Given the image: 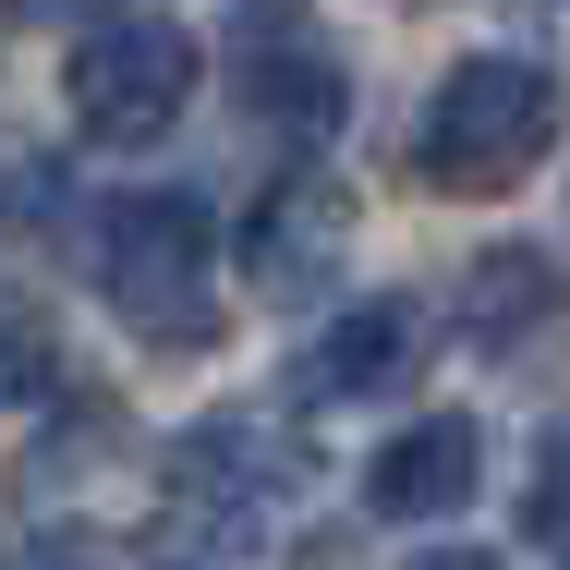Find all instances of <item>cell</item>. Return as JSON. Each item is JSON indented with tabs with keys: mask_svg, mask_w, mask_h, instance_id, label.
<instances>
[{
	"mask_svg": "<svg viewBox=\"0 0 570 570\" xmlns=\"http://www.w3.org/2000/svg\"><path fill=\"white\" fill-rule=\"evenodd\" d=\"M292 473H304V461L279 450L267 425L219 413V425H195V438L170 450V510H183L195 534H219V547H255V534H267V510L292 498Z\"/></svg>",
	"mask_w": 570,
	"mask_h": 570,
	"instance_id": "5b68a950",
	"label": "cell"
},
{
	"mask_svg": "<svg viewBox=\"0 0 570 570\" xmlns=\"http://www.w3.org/2000/svg\"><path fill=\"white\" fill-rule=\"evenodd\" d=\"M522 547L570 570V425L534 450V473H522Z\"/></svg>",
	"mask_w": 570,
	"mask_h": 570,
	"instance_id": "30bf717a",
	"label": "cell"
},
{
	"mask_svg": "<svg viewBox=\"0 0 570 570\" xmlns=\"http://www.w3.org/2000/svg\"><path fill=\"white\" fill-rule=\"evenodd\" d=\"M461 341L485 352V364H534V341H570V279L534 243L473 255V279H461Z\"/></svg>",
	"mask_w": 570,
	"mask_h": 570,
	"instance_id": "9c48e42d",
	"label": "cell"
},
{
	"mask_svg": "<svg viewBox=\"0 0 570 570\" xmlns=\"http://www.w3.org/2000/svg\"><path fill=\"white\" fill-rule=\"evenodd\" d=\"M230 98L279 146H328L352 110V73H341V49H328V24L304 0H230Z\"/></svg>",
	"mask_w": 570,
	"mask_h": 570,
	"instance_id": "277c9868",
	"label": "cell"
},
{
	"mask_svg": "<svg viewBox=\"0 0 570 570\" xmlns=\"http://www.w3.org/2000/svg\"><path fill=\"white\" fill-rule=\"evenodd\" d=\"M24 24H98V12H121V0H12Z\"/></svg>",
	"mask_w": 570,
	"mask_h": 570,
	"instance_id": "8fae6325",
	"label": "cell"
},
{
	"mask_svg": "<svg viewBox=\"0 0 570 570\" xmlns=\"http://www.w3.org/2000/svg\"><path fill=\"white\" fill-rule=\"evenodd\" d=\"M413 570H498V559H485V547H425Z\"/></svg>",
	"mask_w": 570,
	"mask_h": 570,
	"instance_id": "4fadbf2b",
	"label": "cell"
},
{
	"mask_svg": "<svg viewBox=\"0 0 570 570\" xmlns=\"http://www.w3.org/2000/svg\"><path fill=\"white\" fill-rule=\"evenodd\" d=\"M413 364H425V304L413 292H376V304H352V316L316 328V352L292 364V389L304 401H389Z\"/></svg>",
	"mask_w": 570,
	"mask_h": 570,
	"instance_id": "52a82bcc",
	"label": "cell"
},
{
	"mask_svg": "<svg viewBox=\"0 0 570 570\" xmlns=\"http://www.w3.org/2000/svg\"><path fill=\"white\" fill-rule=\"evenodd\" d=\"M473 485H485V425L473 413H425V425H401L364 461V510L376 522H450Z\"/></svg>",
	"mask_w": 570,
	"mask_h": 570,
	"instance_id": "ba28073f",
	"label": "cell"
},
{
	"mask_svg": "<svg viewBox=\"0 0 570 570\" xmlns=\"http://www.w3.org/2000/svg\"><path fill=\"white\" fill-rule=\"evenodd\" d=\"M86 267L110 292L121 328L146 341H207V267H219V230L195 195H110L86 230Z\"/></svg>",
	"mask_w": 570,
	"mask_h": 570,
	"instance_id": "7a4b0ae2",
	"label": "cell"
},
{
	"mask_svg": "<svg viewBox=\"0 0 570 570\" xmlns=\"http://www.w3.org/2000/svg\"><path fill=\"white\" fill-rule=\"evenodd\" d=\"M24 389H37V352H24V341H12V328H0V413H12Z\"/></svg>",
	"mask_w": 570,
	"mask_h": 570,
	"instance_id": "7c38bea8",
	"label": "cell"
},
{
	"mask_svg": "<svg viewBox=\"0 0 570 570\" xmlns=\"http://www.w3.org/2000/svg\"><path fill=\"white\" fill-rule=\"evenodd\" d=\"M341 243H352L341 170H279V183L255 195V219H243V279H255L267 304H316V292L341 279Z\"/></svg>",
	"mask_w": 570,
	"mask_h": 570,
	"instance_id": "8992f818",
	"label": "cell"
},
{
	"mask_svg": "<svg viewBox=\"0 0 570 570\" xmlns=\"http://www.w3.org/2000/svg\"><path fill=\"white\" fill-rule=\"evenodd\" d=\"M61 98L98 146H158L195 98V37L158 24V12H98L73 37V61H61Z\"/></svg>",
	"mask_w": 570,
	"mask_h": 570,
	"instance_id": "3957f363",
	"label": "cell"
},
{
	"mask_svg": "<svg viewBox=\"0 0 570 570\" xmlns=\"http://www.w3.org/2000/svg\"><path fill=\"white\" fill-rule=\"evenodd\" d=\"M559 146V73L522 49H473L438 73V98L413 121V170L438 195H510L534 158Z\"/></svg>",
	"mask_w": 570,
	"mask_h": 570,
	"instance_id": "6da1fadb",
	"label": "cell"
}]
</instances>
